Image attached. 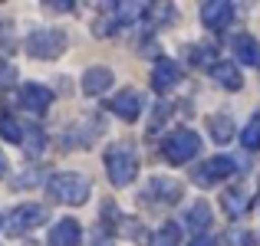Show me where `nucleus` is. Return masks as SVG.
Listing matches in <instances>:
<instances>
[{
  "mask_svg": "<svg viewBox=\"0 0 260 246\" xmlns=\"http://www.w3.org/2000/svg\"><path fill=\"white\" fill-rule=\"evenodd\" d=\"M46 190H50L53 200L66 203V207H79V203L89 200L92 184H89V177L79 174V171H56V174H50V181H46Z\"/></svg>",
  "mask_w": 260,
  "mask_h": 246,
  "instance_id": "obj_1",
  "label": "nucleus"
},
{
  "mask_svg": "<svg viewBox=\"0 0 260 246\" xmlns=\"http://www.w3.org/2000/svg\"><path fill=\"white\" fill-rule=\"evenodd\" d=\"M106 171H109V181L115 187H128V184L139 177V158H135L132 145H112L106 151Z\"/></svg>",
  "mask_w": 260,
  "mask_h": 246,
  "instance_id": "obj_2",
  "label": "nucleus"
},
{
  "mask_svg": "<svg viewBox=\"0 0 260 246\" xmlns=\"http://www.w3.org/2000/svg\"><path fill=\"white\" fill-rule=\"evenodd\" d=\"M70 46V36L56 26H43V30H33L26 36V53L37 59H59Z\"/></svg>",
  "mask_w": 260,
  "mask_h": 246,
  "instance_id": "obj_3",
  "label": "nucleus"
},
{
  "mask_svg": "<svg viewBox=\"0 0 260 246\" xmlns=\"http://www.w3.org/2000/svg\"><path fill=\"white\" fill-rule=\"evenodd\" d=\"M161 154L172 164H188L191 158L201 154V138H198L191 128H175V132L161 141Z\"/></svg>",
  "mask_w": 260,
  "mask_h": 246,
  "instance_id": "obj_4",
  "label": "nucleus"
},
{
  "mask_svg": "<svg viewBox=\"0 0 260 246\" xmlns=\"http://www.w3.org/2000/svg\"><path fill=\"white\" fill-rule=\"evenodd\" d=\"M237 174V161L231 158V154H214V158H208L198 168V184L201 187H211V184H221V181H231V177Z\"/></svg>",
  "mask_w": 260,
  "mask_h": 246,
  "instance_id": "obj_5",
  "label": "nucleus"
},
{
  "mask_svg": "<svg viewBox=\"0 0 260 246\" xmlns=\"http://www.w3.org/2000/svg\"><path fill=\"white\" fill-rule=\"evenodd\" d=\"M43 220H46V207H40V203H20V207H13L10 217H7V233L20 236V233H26V230H37Z\"/></svg>",
  "mask_w": 260,
  "mask_h": 246,
  "instance_id": "obj_6",
  "label": "nucleus"
},
{
  "mask_svg": "<svg viewBox=\"0 0 260 246\" xmlns=\"http://www.w3.org/2000/svg\"><path fill=\"white\" fill-rule=\"evenodd\" d=\"M50 105H53V92L46 86H37V82L20 86V108H26L30 115H43Z\"/></svg>",
  "mask_w": 260,
  "mask_h": 246,
  "instance_id": "obj_7",
  "label": "nucleus"
},
{
  "mask_svg": "<svg viewBox=\"0 0 260 246\" xmlns=\"http://www.w3.org/2000/svg\"><path fill=\"white\" fill-rule=\"evenodd\" d=\"M231 20H234V4H228V0H211V4L201 7V23L214 33L231 26Z\"/></svg>",
  "mask_w": 260,
  "mask_h": 246,
  "instance_id": "obj_8",
  "label": "nucleus"
},
{
  "mask_svg": "<svg viewBox=\"0 0 260 246\" xmlns=\"http://www.w3.org/2000/svg\"><path fill=\"white\" fill-rule=\"evenodd\" d=\"M181 79V69H178L175 59H155V69H152V89L155 92H172Z\"/></svg>",
  "mask_w": 260,
  "mask_h": 246,
  "instance_id": "obj_9",
  "label": "nucleus"
},
{
  "mask_svg": "<svg viewBox=\"0 0 260 246\" xmlns=\"http://www.w3.org/2000/svg\"><path fill=\"white\" fill-rule=\"evenodd\" d=\"M109 108H112L119 118H125V121H135L142 115V95L135 92V89H122L119 95H115L112 102H109Z\"/></svg>",
  "mask_w": 260,
  "mask_h": 246,
  "instance_id": "obj_10",
  "label": "nucleus"
},
{
  "mask_svg": "<svg viewBox=\"0 0 260 246\" xmlns=\"http://www.w3.org/2000/svg\"><path fill=\"white\" fill-rule=\"evenodd\" d=\"M50 246H83V227H79V220H73V217L59 220L50 230Z\"/></svg>",
  "mask_w": 260,
  "mask_h": 246,
  "instance_id": "obj_11",
  "label": "nucleus"
},
{
  "mask_svg": "<svg viewBox=\"0 0 260 246\" xmlns=\"http://www.w3.org/2000/svg\"><path fill=\"white\" fill-rule=\"evenodd\" d=\"M112 82H115V76H112V69H109V66H92V69L83 72V92L95 99V95L109 92V89H112Z\"/></svg>",
  "mask_w": 260,
  "mask_h": 246,
  "instance_id": "obj_12",
  "label": "nucleus"
},
{
  "mask_svg": "<svg viewBox=\"0 0 260 246\" xmlns=\"http://www.w3.org/2000/svg\"><path fill=\"white\" fill-rule=\"evenodd\" d=\"M211 79H217V86L231 89V92H237V89L244 86L241 69H237L234 63H228V59H221V63H211Z\"/></svg>",
  "mask_w": 260,
  "mask_h": 246,
  "instance_id": "obj_13",
  "label": "nucleus"
},
{
  "mask_svg": "<svg viewBox=\"0 0 260 246\" xmlns=\"http://www.w3.org/2000/svg\"><path fill=\"white\" fill-rule=\"evenodd\" d=\"M231 50H234L237 59L247 63V66H257L260 63V43H257V36H250V33H237L234 43H231Z\"/></svg>",
  "mask_w": 260,
  "mask_h": 246,
  "instance_id": "obj_14",
  "label": "nucleus"
},
{
  "mask_svg": "<svg viewBox=\"0 0 260 246\" xmlns=\"http://www.w3.org/2000/svg\"><path fill=\"white\" fill-rule=\"evenodd\" d=\"M184 194V187L178 181H168V177H155L152 187H148V197L152 200H165V203H178Z\"/></svg>",
  "mask_w": 260,
  "mask_h": 246,
  "instance_id": "obj_15",
  "label": "nucleus"
},
{
  "mask_svg": "<svg viewBox=\"0 0 260 246\" xmlns=\"http://www.w3.org/2000/svg\"><path fill=\"white\" fill-rule=\"evenodd\" d=\"M211 220H214V214H211V207L208 203H194V207L188 210V227L194 230V233H208V227H211Z\"/></svg>",
  "mask_w": 260,
  "mask_h": 246,
  "instance_id": "obj_16",
  "label": "nucleus"
},
{
  "mask_svg": "<svg viewBox=\"0 0 260 246\" xmlns=\"http://www.w3.org/2000/svg\"><path fill=\"white\" fill-rule=\"evenodd\" d=\"M208 128H211V138L214 141H231V135H234V121L228 118V115H211L208 118Z\"/></svg>",
  "mask_w": 260,
  "mask_h": 246,
  "instance_id": "obj_17",
  "label": "nucleus"
},
{
  "mask_svg": "<svg viewBox=\"0 0 260 246\" xmlns=\"http://www.w3.org/2000/svg\"><path fill=\"white\" fill-rule=\"evenodd\" d=\"M0 135H4L7 141H13V145H20V141H23V125H20V118H13L10 112H0Z\"/></svg>",
  "mask_w": 260,
  "mask_h": 246,
  "instance_id": "obj_18",
  "label": "nucleus"
},
{
  "mask_svg": "<svg viewBox=\"0 0 260 246\" xmlns=\"http://www.w3.org/2000/svg\"><path fill=\"white\" fill-rule=\"evenodd\" d=\"M241 145L247 148V151H257L260 148V115H254V118L247 121V128L241 132Z\"/></svg>",
  "mask_w": 260,
  "mask_h": 246,
  "instance_id": "obj_19",
  "label": "nucleus"
},
{
  "mask_svg": "<svg viewBox=\"0 0 260 246\" xmlns=\"http://www.w3.org/2000/svg\"><path fill=\"white\" fill-rule=\"evenodd\" d=\"M221 203L228 207V214H231V217H241L244 210H247V200H244V194H241V190H224Z\"/></svg>",
  "mask_w": 260,
  "mask_h": 246,
  "instance_id": "obj_20",
  "label": "nucleus"
},
{
  "mask_svg": "<svg viewBox=\"0 0 260 246\" xmlns=\"http://www.w3.org/2000/svg\"><path fill=\"white\" fill-rule=\"evenodd\" d=\"M178 236H181L178 223H165L158 230V236H152V246H178Z\"/></svg>",
  "mask_w": 260,
  "mask_h": 246,
  "instance_id": "obj_21",
  "label": "nucleus"
},
{
  "mask_svg": "<svg viewBox=\"0 0 260 246\" xmlns=\"http://www.w3.org/2000/svg\"><path fill=\"white\" fill-rule=\"evenodd\" d=\"M20 145H26L33 154H37L40 148H43V132H40L37 125H26V128H23V141H20Z\"/></svg>",
  "mask_w": 260,
  "mask_h": 246,
  "instance_id": "obj_22",
  "label": "nucleus"
},
{
  "mask_svg": "<svg viewBox=\"0 0 260 246\" xmlns=\"http://www.w3.org/2000/svg\"><path fill=\"white\" fill-rule=\"evenodd\" d=\"M224 243L228 246H254V233H247V230H231Z\"/></svg>",
  "mask_w": 260,
  "mask_h": 246,
  "instance_id": "obj_23",
  "label": "nucleus"
},
{
  "mask_svg": "<svg viewBox=\"0 0 260 246\" xmlns=\"http://www.w3.org/2000/svg\"><path fill=\"white\" fill-rule=\"evenodd\" d=\"M13 76H17V72H13V66L0 59V86H10V82H13Z\"/></svg>",
  "mask_w": 260,
  "mask_h": 246,
  "instance_id": "obj_24",
  "label": "nucleus"
},
{
  "mask_svg": "<svg viewBox=\"0 0 260 246\" xmlns=\"http://www.w3.org/2000/svg\"><path fill=\"white\" fill-rule=\"evenodd\" d=\"M188 246H217V243H214V236H211V233H198Z\"/></svg>",
  "mask_w": 260,
  "mask_h": 246,
  "instance_id": "obj_25",
  "label": "nucleus"
},
{
  "mask_svg": "<svg viewBox=\"0 0 260 246\" xmlns=\"http://www.w3.org/2000/svg\"><path fill=\"white\" fill-rule=\"evenodd\" d=\"M7 174V158H4V151H0V177Z\"/></svg>",
  "mask_w": 260,
  "mask_h": 246,
  "instance_id": "obj_26",
  "label": "nucleus"
}]
</instances>
